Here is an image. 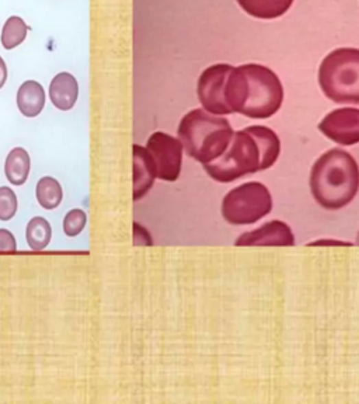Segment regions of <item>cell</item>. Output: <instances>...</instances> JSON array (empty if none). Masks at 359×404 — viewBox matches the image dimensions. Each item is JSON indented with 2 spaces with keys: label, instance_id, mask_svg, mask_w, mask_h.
<instances>
[{
  "label": "cell",
  "instance_id": "cell-18",
  "mask_svg": "<svg viewBox=\"0 0 359 404\" xmlns=\"http://www.w3.org/2000/svg\"><path fill=\"white\" fill-rule=\"evenodd\" d=\"M28 27L21 17L12 16L6 20L2 28V45L5 49H13L19 47L27 37Z\"/></svg>",
  "mask_w": 359,
  "mask_h": 404
},
{
  "label": "cell",
  "instance_id": "cell-2",
  "mask_svg": "<svg viewBox=\"0 0 359 404\" xmlns=\"http://www.w3.org/2000/svg\"><path fill=\"white\" fill-rule=\"evenodd\" d=\"M224 97L232 113L266 120L279 111L283 103V86L268 66L244 63L233 66L226 82Z\"/></svg>",
  "mask_w": 359,
  "mask_h": 404
},
{
  "label": "cell",
  "instance_id": "cell-17",
  "mask_svg": "<svg viewBox=\"0 0 359 404\" xmlns=\"http://www.w3.org/2000/svg\"><path fill=\"white\" fill-rule=\"evenodd\" d=\"M36 197L38 204L44 210H55L60 205L63 199V190L58 180L51 176H45L38 180L36 186Z\"/></svg>",
  "mask_w": 359,
  "mask_h": 404
},
{
  "label": "cell",
  "instance_id": "cell-14",
  "mask_svg": "<svg viewBox=\"0 0 359 404\" xmlns=\"http://www.w3.org/2000/svg\"><path fill=\"white\" fill-rule=\"evenodd\" d=\"M240 8L257 19H277L285 14L293 0H238Z\"/></svg>",
  "mask_w": 359,
  "mask_h": 404
},
{
  "label": "cell",
  "instance_id": "cell-5",
  "mask_svg": "<svg viewBox=\"0 0 359 404\" xmlns=\"http://www.w3.org/2000/svg\"><path fill=\"white\" fill-rule=\"evenodd\" d=\"M319 85L337 104H359V49L337 48L325 55L319 67Z\"/></svg>",
  "mask_w": 359,
  "mask_h": 404
},
{
  "label": "cell",
  "instance_id": "cell-20",
  "mask_svg": "<svg viewBox=\"0 0 359 404\" xmlns=\"http://www.w3.org/2000/svg\"><path fill=\"white\" fill-rule=\"evenodd\" d=\"M87 223V215L83 210H72L63 218V232L69 238H75V236L80 234Z\"/></svg>",
  "mask_w": 359,
  "mask_h": 404
},
{
  "label": "cell",
  "instance_id": "cell-11",
  "mask_svg": "<svg viewBox=\"0 0 359 404\" xmlns=\"http://www.w3.org/2000/svg\"><path fill=\"white\" fill-rule=\"evenodd\" d=\"M132 159H134V191L132 197L134 201L143 198L150 188L153 187L157 173L153 163L152 156L149 155L148 149L141 145L132 146Z\"/></svg>",
  "mask_w": 359,
  "mask_h": 404
},
{
  "label": "cell",
  "instance_id": "cell-19",
  "mask_svg": "<svg viewBox=\"0 0 359 404\" xmlns=\"http://www.w3.org/2000/svg\"><path fill=\"white\" fill-rule=\"evenodd\" d=\"M19 210L16 192L10 187H0V221H10Z\"/></svg>",
  "mask_w": 359,
  "mask_h": 404
},
{
  "label": "cell",
  "instance_id": "cell-6",
  "mask_svg": "<svg viewBox=\"0 0 359 404\" xmlns=\"http://www.w3.org/2000/svg\"><path fill=\"white\" fill-rule=\"evenodd\" d=\"M274 207L268 187L258 181L240 184L227 192L220 205L223 219L233 226L253 225L266 218Z\"/></svg>",
  "mask_w": 359,
  "mask_h": 404
},
{
  "label": "cell",
  "instance_id": "cell-10",
  "mask_svg": "<svg viewBox=\"0 0 359 404\" xmlns=\"http://www.w3.org/2000/svg\"><path fill=\"white\" fill-rule=\"evenodd\" d=\"M236 246H295V234L288 223L274 219L240 234Z\"/></svg>",
  "mask_w": 359,
  "mask_h": 404
},
{
  "label": "cell",
  "instance_id": "cell-8",
  "mask_svg": "<svg viewBox=\"0 0 359 404\" xmlns=\"http://www.w3.org/2000/svg\"><path fill=\"white\" fill-rule=\"evenodd\" d=\"M233 66L229 63H215L201 74L197 85V96L202 109L216 115L233 114L226 103V82Z\"/></svg>",
  "mask_w": 359,
  "mask_h": 404
},
{
  "label": "cell",
  "instance_id": "cell-4",
  "mask_svg": "<svg viewBox=\"0 0 359 404\" xmlns=\"http://www.w3.org/2000/svg\"><path fill=\"white\" fill-rule=\"evenodd\" d=\"M177 135L187 155L207 164L226 152L232 142L235 131L229 120L201 107L188 111L181 118Z\"/></svg>",
  "mask_w": 359,
  "mask_h": 404
},
{
  "label": "cell",
  "instance_id": "cell-16",
  "mask_svg": "<svg viewBox=\"0 0 359 404\" xmlns=\"http://www.w3.org/2000/svg\"><path fill=\"white\" fill-rule=\"evenodd\" d=\"M52 239V227L49 222L43 216H34L25 227V240L28 246L36 250H44Z\"/></svg>",
  "mask_w": 359,
  "mask_h": 404
},
{
  "label": "cell",
  "instance_id": "cell-22",
  "mask_svg": "<svg viewBox=\"0 0 359 404\" xmlns=\"http://www.w3.org/2000/svg\"><path fill=\"white\" fill-rule=\"evenodd\" d=\"M17 249V242L13 233L8 229H0V251H14Z\"/></svg>",
  "mask_w": 359,
  "mask_h": 404
},
{
  "label": "cell",
  "instance_id": "cell-24",
  "mask_svg": "<svg viewBox=\"0 0 359 404\" xmlns=\"http://www.w3.org/2000/svg\"><path fill=\"white\" fill-rule=\"evenodd\" d=\"M6 80H8V66L3 58L0 56V89L6 85Z\"/></svg>",
  "mask_w": 359,
  "mask_h": 404
},
{
  "label": "cell",
  "instance_id": "cell-15",
  "mask_svg": "<svg viewBox=\"0 0 359 404\" xmlns=\"http://www.w3.org/2000/svg\"><path fill=\"white\" fill-rule=\"evenodd\" d=\"M31 159L24 148H13L5 161V175L10 184L23 186L30 176Z\"/></svg>",
  "mask_w": 359,
  "mask_h": 404
},
{
  "label": "cell",
  "instance_id": "cell-9",
  "mask_svg": "<svg viewBox=\"0 0 359 404\" xmlns=\"http://www.w3.org/2000/svg\"><path fill=\"white\" fill-rule=\"evenodd\" d=\"M319 131L343 146L359 144V109L343 107L330 111L319 122Z\"/></svg>",
  "mask_w": 359,
  "mask_h": 404
},
{
  "label": "cell",
  "instance_id": "cell-25",
  "mask_svg": "<svg viewBox=\"0 0 359 404\" xmlns=\"http://www.w3.org/2000/svg\"><path fill=\"white\" fill-rule=\"evenodd\" d=\"M356 245H359V232H358V234H356V242H355Z\"/></svg>",
  "mask_w": 359,
  "mask_h": 404
},
{
  "label": "cell",
  "instance_id": "cell-12",
  "mask_svg": "<svg viewBox=\"0 0 359 404\" xmlns=\"http://www.w3.org/2000/svg\"><path fill=\"white\" fill-rule=\"evenodd\" d=\"M79 96V85L73 75L58 74L49 83V98L60 111H69L75 107Z\"/></svg>",
  "mask_w": 359,
  "mask_h": 404
},
{
  "label": "cell",
  "instance_id": "cell-23",
  "mask_svg": "<svg viewBox=\"0 0 359 404\" xmlns=\"http://www.w3.org/2000/svg\"><path fill=\"white\" fill-rule=\"evenodd\" d=\"M310 246H352L349 242H343V240H332V239H321V240H314L309 243Z\"/></svg>",
  "mask_w": 359,
  "mask_h": 404
},
{
  "label": "cell",
  "instance_id": "cell-1",
  "mask_svg": "<svg viewBox=\"0 0 359 404\" xmlns=\"http://www.w3.org/2000/svg\"><path fill=\"white\" fill-rule=\"evenodd\" d=\"M281 155V141L274 129L251 125L236 131L229 148L216 160L202 164L218 183H232L247 175L273 167Z\"/></svg>",
  "mask_w": 359,
  "mask_h": 404
},
{
  "label": "cell",
  "instance_id": "cell-3",
  "mask_svg": "<svg viewBox=\"0 0 359 404\" xmlns=\"http://www.w3.org/2000/svg\"><path fill=\"white\" fill-rule=\"evenodd\" d=\"M309 186L321 208L341 210L351 204L359 191V164L347 150L330 149L312 166Z\"/></svg>",
  "mask_w": 359,
  "mask_h": 404
},
{
  "label": "cell",
  "instance_id": "cell-7",
  "mask_svg": "<svg viewBox=\"0 0 359 404\" xmlns=\"http://www.w3.org/2000/svg\"><path fill=\"white\" fill-rule=\"evenodd\" d=\"M145 148L153 159L157 179L167 183L177 181L181 173L184 153V146L180 138H176L167 132L157 131L148 138Z\"/></svg>",
  "mask_w": 359,
  "mask_h": 404
},
{
  "label": "cell",
  "instance_id": "cell-13",
  "mask_svg": "<svg viewBox=\"0 0 359 404\" xmlns=\"http://www.w3.org/2000/svg\"><path fill=\"white\" fill-rule=\"evenodd\" d=\"M16 101L20 113L24 117L34 118L41 114L45 106L44 87L36 80H27L19 87Z\"/></svg>",
  "mask_w": 359,
  "mask_h": 404
},
{
  "label": "cell",
  "instance_id": "cell-21",
  "mask_svg": "<svg viewBox=\"0 0 359 404\" xmlns=\"http://www.w3.org/2000/svg\"><path fill=\"white\" fill-rule=\"evenodd\" d=\"M132 234H134V246H153L152 234L143 225L134 222Z\"/></svg>",
  "mask_w": 359,
  "mask_h": 404
}]
</instances>
